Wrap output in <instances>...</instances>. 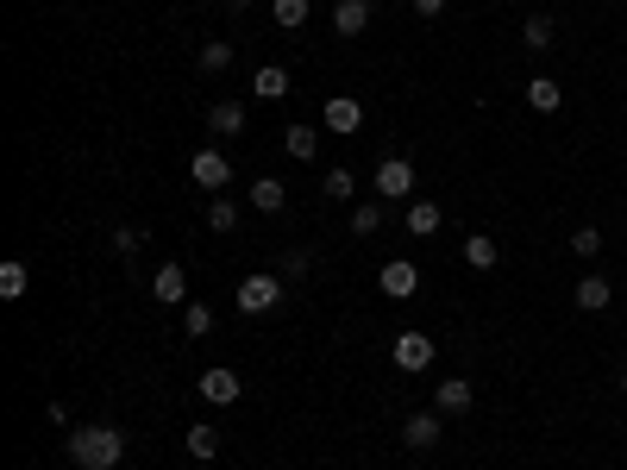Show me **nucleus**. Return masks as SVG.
I'll list each match as a JSON object with an SVG mask.
<instances>
[{
	"instance_id": "4",
	"label": "nucleus",
	"mask_w": 627,
	"mask_h": 470,
	"mask_svg": "<svg viewBox=\"0 0 627 470\" xmlns=\"http://www.w3.org/2000/svg\"><path fill=\"white\" fill-rule=\"evenodd\" d=\"M320 126H327L333 138H352V132L364 126V107L352 101V94H333V101H327V107H320Z\"/></svg>"
},
{
	"instance_id": "26",
	"label": "nucleus",
	"mask_w": 627,
	"mask_h": 470,
	"mask_svg": "<svg viewBox=\"0 0 627 470\" xmlns=\"http://www.w3.org/2000/svg\"><path fill=\"white\" fill-rule=\"evenodd\" d=\"M283 145H289V157H320V132L314 126H289Z\"/></svg>"
},
{
	"instance_id": "9",
	"label": "nucleus",
	"mask_w": 627,
	"mask_h": 470,
	"mask_svg": "<svg viewBox=\"0 0 627 470\" xmlns=\"http://www.w3.org/2000/svg\"><path fill=\"white\" fill-rule=\"evenodd\" d=\"M439 439H446V433H439V408L408 414V420H402V445H408V452H433Z\"/></svg>"
},
{
	"instance_id": "25",
	"label": "nucleus",
	"mask_w": 627,
	"mask_h": 470,
	"mask_svg": "<svg viewBox=\"0 0 627 470\" xmlns=\"http://www.w3.org/2000/svg\"><path fill=\"white\" fill-rule=\"evenodd\" d=\"M270 13H276V26H283V32H301V26H308V0H270Z\"/></svg>"
},
{
	"instance_id": "31",
	"label": "nucleus",
	"mask_w": 627,
	"mask_h": 470,
	"mask_svg": "<svg viewBox=\"0 0 627 470\" xmlns=\"http://www.w3.org/2000/svg\"><path fill=\"white\" fill-rule=\"evenodd\" d=\"M308 264H314L308 251H283V270H276V276H283V282H301V276H308Z\"/></svg>"
},
{
	"instance_id": "28",
	"label": "nucleus",
	"mask_w": 627,
	"mask_h": 470,
	"mask_svg": "<svg viewBox=\"0 0 627 470\" xmlns=\"http://www.w3.org/2000/svg\"><path fill=\"white\" fill-rule=\"evenodd\" d=\"M320 188H327V201H352L358 195V176L352 170H327V182H320Z\"/></svg>"
},
{
	"instance_id": "14",
	"label": "nucleus",
	"mask_w": 627,
	"mask_h": 470,
	"mask_svg": "<svg viewBox=\"0 0 627 470\" xmlns=\"http://www.w3.org/2000/svg\"><path fill=\"white\" fill-rule=\"evenodd\" d=\"M245 120H251V113H245V101H214V107H207V126H214L220 138L245 132Z\"/></svg>"
},
{
	"instance_id": "16",
	"label": "nucleus",
	"mask_w": 627,
	"mask_h": 470,
	"mask_svg": "<svg viewBox=\"0 0 627 470\" xmlns=\"http://www.w3.org/2000/svg\"><path fill=\"white\" fill-rule=\"evenodd\" d=\"M251 94H258V101H283V94H289V69L283 63H264L258 76H251Z\"/></svg>"
},
{
	"instance_id": "8",
	"label": "nucleus",
	"mask_w": 627,
	"mask_h": 470,
	"mask_svg": "<svg viewBox=\"0 0 627 470\" xmlns=\"http://www.w3.org/2000/svg\"><path fill=\"white\" fill-rule=\"evenodd\" d=\"M151 301L182 308V301H189V270H182V264H157V276H151Z\"/></svg>"
},
{
	"instance_id": "11",
	"label": "nucleus",
	"mask_w": 627,
	"mask_h": 470,
	"mask_svg": "<svg viewBox=\"0 0 627 470\" xmlns=\"http://www.w3.org/2000/svg\"><path fill=\"white\" fill-rule=\"evenodd\" d=\"M189 182H195V188H226V182H232V163H226L220 151H195V157H189Z\"/></svg>"
},
{
	"instance_id": "2",
	"label": "nucleus",
	"mask_w": 627,
	"mask_h": 470,
	"mask_svg": "<svg viewBox=\"0 0 627 470\" xmlns=\"http://www.w3.org/2000/svg\"><path fill=\"white\" fill-rule=\"evenodd\" d=\"M283 289H289V282L276 276V270H251L239 282V314H270L276 301H283Z\"/></svg>"
},
{
	"instance_id": "35",
	"label": "nucleus",
	"mask_w": 627,
	"mask_h": 470,
	"mask_svg": "<svg viewBox=\"0 0 627 470\" xmlns=\"http://www.w3.org/2000/svg\"><path fill=\"white\" fill-rule=\"evenodd\" d=\"M621 395H627V370H621Z\"/></svg>"
},
{
	"instance_id": "18",
	"label": "nucleus",
	"mask_w": 627,
	"mask_h": 470,
	"mask_svg": "<svg viewBox=\"0 0 627 470\" xmlns=\"http://www.w3.org/2000/svg\"><path fill=\"white\" fill-rule=\"evenodd\" d=\"M521 44H527V51H533V57H546V51H552V44H559V32H552V19H546V13H533V19H527V26H521Z\"/></svg>"
},
{
	"instance_id": "29",
	"label": "nucleus",
	"mask_w": 627,
	"mask_h": 470,
	"mask_svg": "<svg viewBox=\"0 0 627 470\" xmlns=\"http://www.w3.org/2000/svg\"><path fill=\"white\" fill-rule=\"evenodd\" d=\"M207 226H214V232H232V226H239V207H232L226 195H214V207H207Z\"/></svg>"
},
{
	"instance_id": "7",
	"label": "nucleus",
	"mask_w": 627,
	"mask_h": 470,
	"mask_svg": "<svg viewBox=\"0 0 627 470\" xmlns=\"http://www.w3.org/2000/svg\"><path fill=\"white\" fill-rule=\"evenodd\" d=\"M389 358H396V370H427L433 364V339L427 333H396V345H389Z\"/></svg>"
},
{
	"instance_id": "21",
	"label": "nucleus",
	"mask_w": 627,
	"mask_h": 470,
	"mask_svg": "<svg viewBox=\"0 0 627 470\" xmlns=\"http://www.w3.org/2000/svg\"><path fill=\"white\" fill-rule=\"evenodd\" d=\"M408 232L414 239H433L439 232V201H408Z\"/></svg>"
},
{
	"instance_id": "22",
	"label": "nucleus",
	"mask_w": 627,
	"mask_h": 470,
	"mask_svg": "<svg viewBox=\"0 0 627 470\" xmlns=\"http://www.w3.org/2000/svg\"><path fill=\"white\" fill-rule=\"evenodd\" d=\"M383 220H389V201H358L352 207V232H358V239H370Z\"/></svg>"
},
{
	"instance_id": "33",
	"label": "nucleus",
	"mask_w": 627,
	"mask_h": 470,
	"mask_svg": "<svg viewBox=\"0 0 627 470\" xmlns=\"http://www.w3.org/2000/svg\"><path fill=\"white\" fill-rule=\"evenodd\" d=\"M414 13H421V19H439V13H446V0H414Z\"/></svg>"
},
{
	"instance_id": "13",
	"label": "nucleus",
	"mask_w": 627,
	"mask_h": 470,
	"mask_svg": "<svg viewBox=\"0 0 627 470\" xmlns=\"http://www.w3.org/2000/svg\"><path fill=\"white\" fill-rule=\"evenodd\" d=\"M471 402H477V389L464 383V376H446V383L433 389V408L439 414H471Z\"/></svg>"
},
{
	"instance_id": "5",
	"label": "nucleus",
	"mask_w": 627,
	"mask_h": 470,
	"mask_svg": "<svg viewBox=\"0 0 627 470\" xmlns=\"http://www.w3.org/2000/svg\"><path fill=\"white\" fill-rule=\"evenodd\" d=\"M377 289H383L389 301H408L414 289H421V270H414V264H408V257H389V264L377 270Z\"/></svg>"
},
{
	"instance_id": "17",
	"label": "nucleus",
	"mask_w": 627,
	"mask_h": 470,
	"mask_svg": "<svg viewBox=\"0 0 627 470\" xmlns=\"http://www.w3.org/2000/svg\"><path fill=\"white\" fill-rule=\"evenodd\" d=\"M527 107H533V113H559V107H565V88L552 82V76H533V82H527Z\"/></svg>"
},
{
	"instance_id": "34",
	"label": "nucleus",
	"mask_w": 627,
	"mask_h": 470,
	"mask_svg": "<svg viewBox=\"0 0 627 470\" xmlns=\"http://www.w3.org/2000/svg\"><path fill=\"white\" fill-rule=\"evenodd\" d=\"M251 7V0H226V13H245Z\"/></svg>"
},
{
	"instance_id": "15",
	"label": "nucleus",
	"mask_w": 627,
	"mask_h": 470,
	"mask_svg": "<svg viewBox=\"0 0 627 470\" xmlns=\"http://www.w3.org/2000/svg\"><path fill=\"white\" fill-rule=\"evenodd\" d=\"M251 207H258V214H283V207H289V188L276 182V176H258V182H251Z\"/></svg>"
},
{
	"instance_id": "20",
	"label": "nucleus",
	"mask_w": 627,
	"mask_h": 470,
	"mask_svg": "<svg viewBox=\"0 0 627 470\" xmlns=\"http://www.w3.org/2000/svg\"><path fill=\"white\" fill-rule=\"evenodd\" d=\"M195 69H201V76H220V69H232V44H226V38H207L201 57H195Z\"/></svg>"
},
{
	"instance_id": "1",
	"label": "nucleus",
	"mask_w": 627,
	"mask_h": 470,
	"mask_svg": "<svg viewBox=\"0 0 627 470\" xmlns=\"http://www.w3.org/2000/svg\"><path fill=\"white\" fill-rule=\"evenodd\" d=\"M63 452H69V464H76V470H113V464L126 458V433H120V427H101V420H95V427H76V433H69Z\"/></svg>"
},
{
	"instance_id": "19",
	"label": "nucleus",
	"mask_w": 627,
	"mask_h": 470,
	"mask_svg": "<svg viewBox=\"0 0 627 470\" xmlns=\"http://www.w3.org/2000/svg\"><path fill=\"white\" fill-rule=\"evenodd\" d=\"M496 257H502V245L490 239V232H477V239H464V264H471V270H496Z\"/></svg>"
},
{
	"instance_id": "30",
	"label": "nucleus",
	"mask_w": 627,
	"mask_h": 470,
	"mask_svg": "<svg viewBox=\"0 0 627 470\" xmlns=\"http://www.w3.org/2000/svg\"><path fill=\"white\" fill-rule=\"evenodd\" d=\"M571 251H577V257L590 264V257L602 251V232H596V226H577V232H571Z\"/></svg>"
},
{
	"instance_id": "23",
	"label": "nucleus",
	"mask_w": 627,
	"mask_h": 470,
	"mask_svg": "<svg viewBox=\"0 0 627 470\" xmlns=\"http://www.w3.org/2000/svg\"><path fill=\"white\" fill-rule=\"evenodd\" d=\"M182 333L207 339V333H214V308H207V301H182Z\"/></svg>"
},
{
	"instance_id": "32",
	"label": "nucleus",
	"mask_w": 627,
	"mask_h": 470,
	"mask_svg": "<svg viewBox=\"0 0 627 470\" xmlns=\"http://www.w3.org/2000/svg\"><path fill=\"white\" fill-rule=\"evenodd\" d=\"M138 245H145V232H132V226L113 232V251H120V257H138Z\"/></svg>"
},
{
	"instance_id": "24",
	"label": "nucleus",
	"mask_w": 627,
	"mask_h": 470,
	"mask_svg": "<svg viewBox=\"0 0 627 470\" xmlns=\"http://www.w3.org/2000/svg\"><path fill=\"white\" fill-rule=\"evenodd\" d=\"M189 458H220V427H207V420H195V427H189Z\"/></svg>"
},
{
	"instance_id": "10",
	"label": "nucleus",
	"mask_w": 627,
	"mask_h": 470,
	"mask_svg": "<svg viewBox=\"0 0 627 470\" xmlns=\"http://www.w3.org/2000/svg\"><path fill=\"white\" fill-rule=\"evenodd\" d=\"M370 13H377L370 0H333V32L339 38H364L370 32Z\"/></svg>"
},
{
	"instance_id": "6",
	"label": "nucleus",
	"mask_w": 627,
	"mask_h": 470,
	"mask_svg": "<svg viewBox=\"0 0 627 470\" xmlns=\"http://www.w3.org/2000/svg\"><path fill=\"white\" fill-rule=\"evenodd\" d=\"M201 402H214V408H239V370H226V364L201 370Z\"/></svg>"
},
{
	"instance_id": "3",
	"label": "nucleus",
	"mask_w": 627,
	"mask_h": 470,
	"mask_svg": "<svg viewBox=\"0 0 627 470\" xmlns=\"http://www.w3.org/2000/svg\"><path fill=\"white\" fill-rule=\"evenodd\" d=\"M370 188H377V201H414V163L408 157H383Z\"/></svg>"
},
{
	"instance_id": "12",
	"label": "nucleus",
	"mask_w": 627,
	"mask_h": 470,
	"mask_svg": "<svg viewBox=\"0 0 627 470\" xmlns=\"http://www.w3.org/2000/svg\"><path fill=\"white\" fill-rule=\"evenodd\" d=\"M571 301H577V308H584V314H602V308H609V301H615V282L609 276H584V282H577V289H571Z\"/></svg>"
},
{
	"instance_id": "27",
	"label": "nucleus",
	"mask_w": 627,
	"mask_h": 470,
	"mask_svg": "<svg viewBox=\"0 0 627 470\" xmlns=\"http://www.w3.org/2000/svg\"><path fill=\"white\" fill-rule=\"evenodd\" d=\"M26 264H19V257H13V264H0V301H19V295H26Z\"/></svg>"
}]
</instances>
